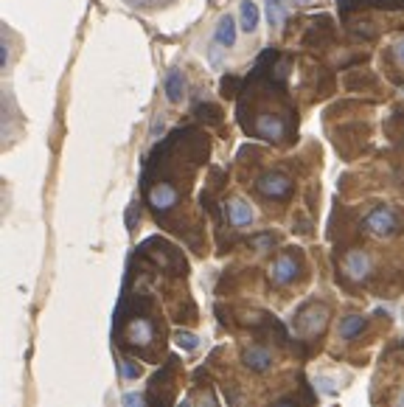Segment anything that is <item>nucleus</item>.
I'll return each mask as SVG.
<instances>
[{"instance_id":"obj_13","label":"nucleus","mask_w":404,"mask_h":407,"mask_svg":"<svg viewBox=\"0 0 404 407\" xmlns=\"http://www.w3.org/2000/svg\"><path fill=\"white\" fill-rule=\"evenodd\" d=\"M255 135L267 141H281L284 138V121L281 118H273V115H261L255 121Z\"/></svg>"},{"instance_id":"obj_15","label":"nucleus","mask_w":404,"mask_h":407,"mask_svg":"<svg viewBox=\"0 0 404 407\" xmlns=\"http://www.w3.org/2000/svg\"><path fill=\"white\" fill-rule=\"evenodd\" d=\"M267 6V20H269V28H281L284 20H287V0H264Z\"/></svg>"},{"instance_id":"obj_17","label":"nucleus","mask_w":404,"mask_h":407,"mask_svg":"<svg viewBox=\"0 0 404 407\" xmlns=\"http://www.w3.org/2000/svg\"><path fill=\"white\" fill-rule=\"evenodd\" d=\"M118 374H121L124 379H138V376L144 374V368H141V363H132V360H118Z\"/></svg>"},{"instance_id":"obj_5","label":"nucleus","mask_w":404,"mask_h":407,"mask_svg":"<svg viewBox=\"0 0 404 407\" xmlns=\"http://www.w3.org/2000/svg\"><path fill=\"white\" fill-rule=\"evenodd\" d=\"M298 269H301V267H298V258H295L292 253H284V256L276 258L273 269H269V279H273V284H278V287H287V284L295 281Z\"/></svg>"},{"instance_id":"obj_16","label":"nucleus","mask_w":404,"mask_h":407,"mask_svg":"<svg viewBox=\"0 0 404 407\" xmlns=\"http://www.w3.org/2000/svg\"><path fill=\"white\" fill-rule=\"evenodd\" d=\"M174 343L183 349V351H194L199 346V337L194 331H185V329H177L174 331Z\"/></svg>"},{"instance_id":"obj_18","label":"nucleus","mask_w":404,"mask_h":407,"mask_svg":"<svg viewBox=\"0 0 404 407\" xmlns=\"http://www.w3.org/2000/svg\"><path fill=\"white\" fill-rule=\"evenodd\" d=\"M124 407H146V399L141 393H126L124 396Z\"/></svg>"},{"instance_id":"obj_19","label":"nucleus","mask_w":404,"mask_h":407,"mask_svg":"<svg viewBox=\"0 0 404 407\" xmlns=\"http://www.w3.org/2000/svg\"><path fill=\"white\" fill-rule=\"evenodd\" d=\"M393 53H396V59H398V62L404 65V37H401V40H398V42L393 45Z\"/></svg>"},{"instance_id":"obj_23","label":"nucleus","mask_w":404,"mask_h":407,"mask_svg":"<svg viewBox=\"0 0 404 407\" xmlns=\"http://www.w3.org/2000/svg\"><path fill=\"white\" fill-rule=\"evenodd\" d=\"M298 3H312V0H298Z\"/></svg>"},{"instance_id":"obj_12","label":"nucleus","mask_w":404,"mask_h":407,"mask_svg":"<svg viewBox=\"0 0 404 407\" xmlns=\"http://www.w3.org/2000/svg\"><path fill=\"white\" fill-rule=\"evenodd\" d=\"M365 326H368V320L362 315L351 312V315H343L340 317V323H337V334H340L343 340H354V337H360L365 331Z\"/></svg>"},{"instance_id":"obj_9","label":"nucleus","mask_w":404,"mask_h":407,"mask_svg":"<svg viewBox=\"0 0 404 407\" xmlns=\"http://www.w3.org/2000/svg\"><path fill=\"white\" fill-rule=\"evenodd\" d=\"M236 34H239L236 17L225 15V17H219V23H217V28H214V42H217L219 48H233V45H236Z\"/></svg>"},{"instance_id":"obj_6","label":"nucleus","mask_w":404,"mask_h":407,"mask_svg":"<svg viewBox=\"0 0 404 407\" xmlns=\"http://www.w3.org/2000/svg\"><path fill=\"white\" fill-rule=\"evenodd\" d=\"M225 214H228V222H230L233 228H247V225H253V219H255L253 206H250L247 199H242V197H230V199H228Z\"/></svg>"},{"instance_id":"obj_3","label":"nucleus","mask_w":404,"mask_h":407,"mask_svg":"<svg viewBox=\"0 0 404 407\" xmlns=\"http://www.w3.org/2000/svg\"><path fill=\"white\" fill-rule=\"evenodd\" d=\"M255 188L261 197L267 199H287L292 194V180L284 174V172H264L258 180H255Z\"/></svg>"},{"instance_id":"obj_8","label":"nucleus","mask_w":404,"mask_h":407,"mask_svg":"<svg viewBox=\"0 0 404 407\" xmlns=\"http://www.w3.org/2000/svg\"><path fill=\"white\" fill-rule=\"evenodd\" d=\"M242 363H244V368H250L253 374H264V371L273 368V354H269L264 346H247V349L242 351Z\"/></svg>"},{"instance_id":"obj_1","label":"nucleus","mask_w":404,"mask_h":407,"mask_svg":"<svg viewBox=\"0 0 404 407\" xmlns=\"http://www.w3.org/2000/svg\"><path fill=\"white\" fill-rule=\"evenodd\" d=\"M326 323H328V306H323V304H306V306L295 315V329H298V334H303V337H312V334L323 331Z\"/></svg>"},{"instance_id":"obj_7","label":"nucleus","mask_w":404,"mask_h":407,"mask_svg":"<svg viewBox=\"0 0 404 407\" xmlns=\"http://www.w3.org/2000/svg\"><path fill=\"white\" fill-rule=\"evenodd\" d=\"M177 199H180V194H177V188L169 185V183H160V185H155V188L149 191V206H152V211H158V214L171 211V208L177 206Z\"/></svg>"},{"instance_id":"obj_4","label":"nucleus","mask_w":404,"mask_h":407,"mask_svg":"<svg viewBox=\"0 0 404 407\" xmlns=\"http://www.w3.org/2000/svg\"><path fill=\"white\" fill-rule=\"evenodd\" d=\"M371 269H373V261L365 250H351L346 258H343V273L351 279V281H362L371 276Z\"/></svg>"},{"instance_id":"obj_10","label":"nucleus","mask_w":404,"mask_h":407,"mask_svg":"<svg viewBox=\"0 0 404 407\" xmlns=\"http://www.w3.org/2000/svg\"><path fill=\"white\" fill-rule=\"evenodd\" d=\"M163 93L171 104H180L185 99V76L180 67H171V71L166 74V82H163Z\"/></svg>"},{"instance_id":"obj_2","label":"nucleus","mask_w":404,"mask_h":407,"mask_svg":"<svg viewBox=\"0 0 404 407\" xmlns=\"http://www.w3.org/2000/svg\"><path fill=\"white\" fill-rule=\"evenodd\" d=\"M365 228H368L373 236L385 239V236H393V233L401 228V219H398V214H396L393 208H387V206H376V208L365 217Z\"/></svg>"},{"instance_id":"obj_20","label":"nucleus","mask_w":404,"mask_h":407,"mask_svg":"<svg viewBox=\"0 0 404 407\" xmlns=\"http://www.w3.org/2000/svg\"><path fill=\"white\" fill-rule=\"evenodd\" d=\"M199 407H217L214 396H211V393H202V396H199Z\"/></svg>"},{"instance_id":"obj_22","label":"nucleus","mask_w":404,"mask_h":407,"mask_svg":"<svg viewBox=\"0 0 404 407\" xmlns=\"http://www.w3.org/2000/svg\"><path fill=\"white\" fill-rule=\"evenodd\" d=\"M177 407H191V404H188V401H180V404H177Z\"/></svg>"},{"instance_id":"obj_11","label":"nucleus","mask_w":404,"mask_h":407,"mask_svg":"<svg viewBox=\"0 0 404 407\" xmlns=\"http://www.w3.org/2000/svg\"><path fill=\"white\" fill-rule=\"evenodd\" d=\"M152 337H155V329H152V323L149 320H132L129 326H126V340H129V346H149L152 343Z\"/></svg>"},{"instance_id":"obj_14","label":"nucleus","mask_w":404,"mask_h":407,"mask_svg":"<svg viewBox=\"0 0 404 407\" xmlns=\"http://www.w3.org/2000/svg\"><path fill=\"white\" fill-rule=\"evenodd\" d=\"M258 6L253 3V0H242V6H239V28L253 34L258 28Z\"/></svg>"},{"instance_id":"obj_21","label":"nucleus","mask_w":404,"mask_h":407,"mask_svg":"<svg viewBox=\"0 0 404 407\" xmlns=\"http://www.w3.org/2000/svg\"><path fill=\"white\" fill-rule=\"evenodd\" d=\"M393 407H404V390H398V393H396V399H393Z\"/></svg>"}]
</instances>
